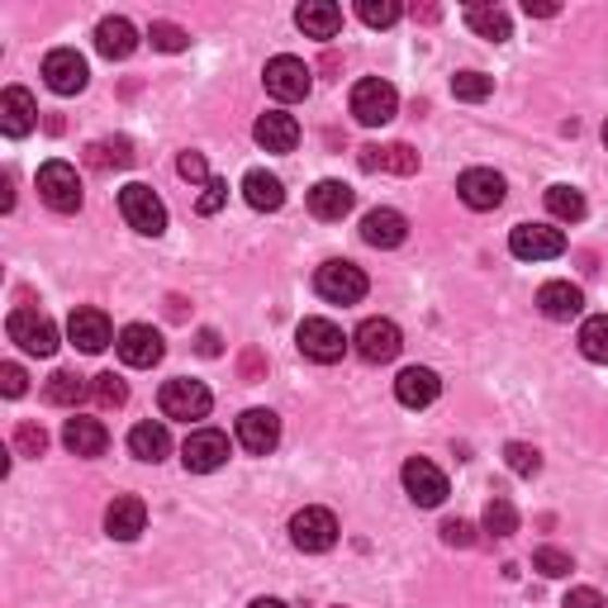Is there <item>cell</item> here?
I'll return each mask as SVG.
<instances>
[{
	"label": "cell",
	"instance_id": "cell-14",
	"mask_svg": "<svg viewBox=\"0 0 608 608\" xmlns=\"http://www.w3.org/2000/svg\"><path fill=\"white\" fill-rule=\"evenodd\" d=\"M114 347H120L124 367H138V371L158 367L162 352H166V347H162V333H158V328H148V323H128Z\"/></svg>",
	"mask_w": 608,
	"mask_h": 608
},
{
	"label": "cell",
	"instance_id": "cell-4",
	"mask_svg": "<svg viewBox=\"0 0 608 608\" xmlns=\"http://www.w3.org/2000/svg\"><path fill=\"white\" fill-rule=\"evenodd\" d=\"M158 405H162L166 419L196 423V419H204V413L214 409V395L204 390V381H186V376H176V381H166V385H162Z\"/></svg>",
	"mask_w": 608,
	"mask_h": 608
},
{
	"label": "cell",
	"instance_id": "cell-25",
	"mask_svg": "<svg viewBox=\"0 0 608 608\" xmlns=\"http://www.w3.org/2000/svg\"><path fill=\"white\" fill-rule=\"evenodd\" d=\"M62 443H67L72 457H100V451L110 447V433L100 419H86V413H76L67 419V429H62Z\"/></svg>",
	"mask_w": 608,
	"mask_h": 608
},
{
	"label": "cell",
	"instance_id": "cell-49",
	"mask_svg": "<svg viewBox=\"0 0 608 608\" xmlns=\"http://www.w3.org/2000/svg\"><path fill=\"white\" fill-rule=\"evenodd\" d=\"M561 608H604V594H599V590H590V585H580V590L566 594V604H561Z\"/></svg>",
	"mask_w": 608,
	"mask_h": 608
},
{
	"label": "cell",
	"instance_id": "cell-8",
	"mask_svg": "<svg viewBox=\"0 0 608 608\" xmlns=\"http://www.w3.org/2000/svg\"><path fill=\"white\" fill-rule=\"evenodd\" d=\"M509 252L519 262H551V257L566 252V233L551 224H519L509 233Z\"/></svg>",
	"mask_w": 608,
	"mask_h": 608
},
{
	"label": "cell",
	"instance_id": "cell-20",
	"mask_svg": "<svg viewBox=\"0 0 608 608\" xmlns=\"http://www.w3.org/2000/svg\"><path fill=\"white\" fill-rule=\"evenodd\" d=\"M357 162H361V172H395V176H413L419 172V152H413L409 144H367L357 152Z\"/></svg>",
	"mask_w": 608,
	"mask_h": 608
},
{
	"label": "cell",
	"instance_id": "cell-28",
	"mask_svg": "<svg viewBox=\"0 0 608 608\" xmlns=\"http://www.w3.org/2000/svg\"><path fill=\"white\" fill-rule=\"evenodd\" d=\"M361 238H367L371 248H399V243L409 238V224L399 210H371L361 219Z\"/></svg>",
	"mask_w": 608,
	"mask_h": 608
},
{
	"label": "cell",
	"instance_id": "cell-43",
	"mask_svg": "<svg viewBox=\"0 0 608 608\" xmlns=\"http://www.w3.org/2000/svg\"><path fill=\"white\" fill-rule=\"evenodd\" d=\"M90 395H96L106 409H120L124 399H128V385H124L120 376H114V371H106V376H96V381H90Z\"/></svg>",
	"mask_w": 608,
	"mask_h": 608
},
{
	"label": "cell",
	"instance_id": "cell-48",
	"mask_svg": "<svg viewBox=\"0 0 608 608\" xmlns=\"http://www.w3.org/2000/svg\"><path fill=\"white\" fill-rule=\"evenodd\" d=\"M24 381H29V376H24L15 361H5V367H0V390H5L10 399H20V395H24Z\"/></svg>",
	"mask_w": 608,
	"mask_h": 608
},
{
	"label": "cell",
	"instance_id": "cell-24",
	"mask_svg": "<svg viewBox=\"0 0 608 608\" xmlns=\"http://www.w3.org/2000/svg\"><path fill=\"white\" fill-rule=\"evenodd\" d=\"M34 124H38V106H34V96H29L24 86H10L5 96H0V128H5L10 138H24Z\"/></svg>",
	"mask_w": 608,
	"mask_h": 608
},
{
	"label": "cell",
	"instance_id": "cell-53",
	"mask_svg": "<svg viewBox=\"0 0 608 608\" xmlns=\"http://www.w3.org/2000/svg\"><path fill=\"white\" fill-rule=\"evenodd\" d=\"M248 608H290V604H281V599H252Z\"/></svg>",
	"mask_w": 608,
	"mask_h": 608
},
{
	"label": "cell",
	"instance_id": "cell-45",
	"mask_svg": "<svg viewBox=\"0 0 608 608\" xmlns=\"http://www.w3.org/2000/svg\"><path fill=\"white\" fill-rule=\"evenodd\" d=\"M224 200H228V186H224V181H204V196L196 200V210H200V214H219V210H224Z\"/></svg>",
	"mask_w": 608,
	"mask_h": 608
},
{
	"label": "cell",
	"instance_id": "cell-2",
	"mask_svg": "<svg viewBox=\"0 0 608 608\" xmlns=\"http://www.w3.org/2000/svg\"><path fill=\"white\" fill-rule=\"evenodd\" d=\"M38 196H44L48 210L76 214L82 210V176H76V166L72 162H44L38 166Z\"/></svg>",
	"mask_w": 608,
	"mask_h": 608
},
{
	"label": "cell",
	"instance_id": "cell-1",
	"mask_svg": "<svg viewBox=\"0 0 608 608\" xmlns=\"http://www.w3.org/2000/svg\"><path fill=\"white\" fill-rule=\"evenodd\" d=\"M120 214L128 219V228L144 233V238H158V233H166V204L158 200V190L144 186V181H134V186L120 190Z\"/></svg>",
	"mask_w": 608,
	"mask_h": 608
},
{
	"label": "cell",
	"instance_id": "cell-3",
	"mask_svg": "<svg viewBox=\"0 0 608 608\" xmlns=\"http://www.w3.org/2000/svg\"><path fill=\"white\" fill-rule=\"evenodd\" d=\"M314 290L323 295L328 305H357L361 295H367V271H361L357 262H323L314 271Z\"/></svg>",
	"mask_w": 608,
	"mask_h": 608
},
{
	"label": "cell",
	"instance_id": "cell-12",
	"mask_svg": "<svg viewBox=\"0 0 608 608\" xmlns=\"http://www.w3.org/2000/svg\"><path fill=\"white\" fill-rule=\"evenodd\" d=\"M181 461H186V471L210 475V471H219V466L228 461V437L219 429H196L186 437V447H181Z\"/></svg>",
	"mask_w": 608,
	"mask_h": 608
},
{
	"label": "cell",
	"instance_id": "cell-19",
	"mask_svg": "<svg viewBox=\"0 0 608 608\" xmlns=\"http://www.w3.org/2000/svg\"><path fill=\"white\" fill-rule=\"evenodd\" d=\"M148 528V504L138 495H114V504L106 509V533L114 542H134Z\"/></svg>",
	"mask_w": 608,
	"mask_h": 608
},
{
	"label": "cell",
	"instance_id": "cell-39",
	"mask_svg": "<svg viewBox=\"0 0 608 608\" xmlns=\"http://www.w3.org/2000/svg\"><path fill=\"white\" fill-rule=\"evenodd\" d=\"M533 571L547 575V580L571 575V571H575V566H571V551H561V547H537V551H533Z\"/></svg>",
	"mask_w": 608,
	"mask_h": 608
},
{
	"label": "cell",
	"instance_id": "cell-34",
	"mask_svg": "<svg viewBox=\"0 0 608 608\" xmlns=\"http://www.w3.org/2000/svg\"><path fill=\"white\" fill-rule=\"evenodd\" d=\"M547 210H551V219H561V224H580V219H585V196H580L575 186H551Z\"/></svg>",
	"mask_w": 608,
	"mask_h": 608
},
{
	"label": "cell",
	"instance_id": "cell-5",
	"mask_svg": "<svg viewBox=\"0 0 608 608\" xmlns=\"http://www.w3.org/2000/svg\"><path fill=\"white\" fill-rule=\"evenodd\" d=\"M5 328H10V343H20L29 357H53L58 352V323L48 314H38V309H15Z\"/></svg>",
	"mask_w": 608,
	"mask_h": 608
},
{
	"label": "cell",
	"instance_id": "cell-21",
	"mask_svg": "<svg viewBox=\"0 0 608 608\" xmlns=\"http://www.w3.org/2000/svg\"><path fill=\"white\" fill-rule=\"evenodd\" d=\"M437 395H443V381H437V371H429V367H409V371H399L395 399H399L405 409H429Z\"/></svg>",
	"mask_w": 608,
	"mask_h": 608
},
{
	"label": "cell",
	"instance_id": "cell-44",
	"mask_svg": "<svg viewBox=\"0 0 608 608\" xmlns=\"http://www.w3.org/2000/svg\"><path fill=\"white\" fill-rule=\"evenodd\" d=\"M15 451H20V457H44V451H48V433L38 429V423H20V429H15Z\"/></svg>",
	"mask_w": 608,
	"mask_h": 608
},
{
	"label": "cell",
	"instance_id": "cell-23",
	"mask_svg": "<svg viewBox=\"0 0 608 608\" xmlns=\"http://www.w3.org/2000/svg\"><path fill=\"white\" fill-rule=\"evenodd\" d=\"M352 186H343V181H319L314 190H309V214L323 219V224H338L343 214H352Z\"/></svg>",
	"mask_w": 608,
	"mask_h": 608
},
{
	"label": "cell",
	"instance_id": "cell-11",
	"mask_svg": "<svg viewBox=\"0 0 608 608\" xmlns=\"http://www.w3.org/2000/svg\"><path fill=\"white\" fill-rule=\"evenodd\" d=\"M399 481H405L409 499L419 504V509H437V504L447 499V475L437 471L433 461H423V457L405 461V471H399Z\"/></svg>",
	"mask_w": 608,
	"mask_h": 608
},
{
	"label": "cell",
	"instance_id": "cell-37",
	"mask_svg": "<svg viewBox=\"0 0 608 608\" xmlns=\"http://www.w3.org/2000/svg\"><path fill=\"white\" fill-rule=\"evenodd\" d=\"M580 352L590 361H608V314H594L580 323Z\"/></svg>",
	"mask_w": 608,
	"mask_h": 608
},
{
	"label": "cell",
	"instance_id": "cell-22",
	"mask_svg": "<svg viewBox=\"0 0 608 608\" xmlns=\"http://www.w3.org/2000/svg\"><path fill=\"white\" fill-rule=\"evenodd\" d=\"M252 138L266 152H295V144H300V124H295V114H286V110H266L262 120H257Z\"/></svg>",
	"mask_w": 608,
	"mask_h": 608
},
{
	"label": "cell",
	"instance_id": "cell-29",
	"mask_svg": "<svg viewBox=\"0 0 608 608\" xmlns=\"http://www.w3.org/2000/svg\"><path fill=\"white\" fill-rule=\"evenodd\" d=\"M295 24H300L309 38H333L343 29V10L333 5V0H305V5L295 10Z\"/></svg>",
	"mask_w": 608,
	"mask_h": 608
},
{
	"label": "cell",
	"instance_id": "cell-47",
	"mask_svg": "<svg viewBox=\"0 0 608 608\" xmlns=\"http://www.w3.org/2000/svg\"><path fill=\"white\" fill-rule=\"evenodd\" d=\"M176 172L186 176V181H210V166H204L200 152H181V158H176Z\"/></svg>",
	"mask_w": 608,
	"mask_h": 608
},
{
	"label": "cell",
	"instance_id": "cell-54",
	"mask_svg": "<svg viewBox=\"0 0 608 608\" xmlns=\"http://www.w3.org/2000/svg\"><path fill=\"white\" fill-rule=\"evenodd\" d=\"M604 148H608V120H604Z\"/></svg>",
	"mask_w": 608,
	"mask_h": 608
},
{
	"label": "cell",
	"instance_id": "cell-41",
	"mask_svg": "<svg viewBox=\"0 0 608 608\" xmlns=\"http://www.w3.org/2000/svg\"><path fill=\"white\" fill-rule=\"evenodd\" d=\"M489 90H495V82H489L485 72H457L451 76V96L457 100H485Z\"/></svg>",
	"mask_w": 608,
	"mask_h": 608
},
{
	"label": "cell",
	"instance_id": "cell-9",
	"mask_svg": "<svg viewBox=\"0 0 608 608\" xmlns=\"http://www.w3.org/2000/svg\"><path fill=\"white\" fill-rule=\"evenodd\" d=\"M290 542L300 551H309V556L328 551L333 542H338V519H333L328 509H319V504H314V509H300L290 519Z\"/></svg>",
	"mask_w": 608,
	"mask_h": 608
},
{
	"label": "cell",
	"instance_id": "cell-51",
	"mask_svg": "<svg viewBox=\"0 0 608 608\" xmlns=\"http://www.w3.org/2000/svg\"><path fill=\"white\" fill-rule=\"evenodd\" d=\"M243 376H262V357H257V352H248V357H243Z\"/></svg>",
	"mask_w": 608,
	"mask_h": 608
},
{
	"label": "cell",
	"instance_id": "cell-35",
	"mask_svg": "<svg viewBox=\"0 0 608 608\" xmlns=\"http://www.w3.org/2000/svg\"><path fill=\"white\" fill-rule=\"evenodd\" d=\"M485 533H489V537H499V542L519 533V509H513V504L504 499V495H495V499L485 504Z\"/></svg>",
	"mask_w": 608,
	"mask_h": 608
},
{
	"label": "cell",
	"instance_id": "cell-17",
	"mask_svg": "<svg viewBox=\"0 0 608 608\" xmlns=\"http://www.w3.org/2000/svg\"><path fill=\"white\" fill-rule=\"evenodd\" d=\"M457 196L471 204V210H499L504 204V176L489 172V166H471V172H461V181H457Z\"/></svg>",
	"mask_w": 608,
	"mask_h": 608
},
{
	"label": "cell",
	"instance_id": "cell-27",
	"mask_svg": "<svg viewBox=\"0 0 608 608\" xmlns=\"http://www.w3.org/2000/svg\"><path fill=\"white\" fill-rule=\"evenodd\" d=\"M96 48H100V58L120 62V58H128L138 48V29L124 15H110V20L96 24Z\"/></svg>",
	"mask_w": 608,
	"mask_h": 608
},
{
	"label": "cell",
	"instance_id": "cell-31",
	"mask_svg": "<svg viewBox=\"0 0 608 608\" xmlns=\"http://www.w3.org/2000/svg\"><path fill=\"white\" fill-rule=\"evenodd\" d=\"M466 24H471L481 38H489V44H504V38L513 34L509 15H504L499 5H481V0H475V5H466Z\"/></svg>",
	"mask_w": 608,
	"mask_h": 608
},
{
	"label": "cell",
	"instance_id": "cell-13",
	"mask_svg": "<svg viewBox=\"0 0 608 608\" xmlns=\"http://www.w3.org/2000/svg\"><path fill=\"white\" fill-rule=\"evenodd\" d=\"M44 82L58 90V96H76V90H86L90 72H86V58L76 53V48H53V53L44 58Z\"/></svg>",
	"mask_w": 608,
	"mask_h": 608
},
{
	"label": "cell",
	"instance_id": "cell-15",
	"mask_svg": "<svg viewBox=\"0 0 608 608\" xmlns=\"http://www.w3.org/2000/svg\"><path fill=\"white\" fill-rule=\"evenodd\" d=\"M352 347L367 361H395L399 347H405V338H399V328L390 319H367L361 328L352 333Z\"/></svg>",
	"mask_w": 608,
	"mask_h": 608
},
{
	"label": "cell",
	"instance_id": "cell-16",
	"mask_svg": "<svg viewBox=\"0 0 608 608\" xmlns=\"http://www.w3.org/2000/svg\"><path fill=\"white\" fill-rule=\"evenodd\" d=\"M238 443H243V451H252V457H266V451H276V443H281V419L271 409H248L238 419Z\"/></svg>",
	"mask_w": 608,
	"mask_h": 608
},
{
	"label": "cell",
	"instance_id": "cell-32",
	"mask_svg": "<svg viewBox=\"0 0 608 608\" xmlns=\"http://www.w3.org/2000/svg\"><path fill=\"white\" fill-rule=\"evenodd\" d=\"M128 451H134L138 461H162L166 451H172V433H166L162 423H138V429L128 433Z\"/></svg>",
	"mask_w": 608,
	"mask_h": 608
},
{
	"label": "cell",
	"instance_id": "cell-46",
	"mask_svg": "<svg viewBox=\"0 0 608 608\" xmlns=\"http://www.w3.org/2000/svg\"><path fill=\"white\" fill-rule=\"evenodd\" d=\"M443 542L447 547H475V528L466 519H447L443 523Z\"/></svg>",
	"mask_w": 608,
	"mask_h": 608
},
{
	"label": "cell",
	"instance_id": "cell-26",
	"mask_svg": "<svg viewBox=\"0 0 608 608\" xmlns=\"http://www.w3.org/2000/svg\"><path fill=\"white\" fill-rule=\"evenodd\" d=\"M537 305L547 319L571 323V319H580V309H585V295H580V286H571V281H547V286L537 290Z\"/></svg>",
	"mask_w": 608,
	"mask_h": 608
},
{
	"label": "cell",
	"instance_id": "cell-42",
	"mask_svg": "<svg viewBox=\"0 0 608 608\" xmlns=\"http://www.w3.org/2000/svg\"><path fill=\"white\" fill-rule=\"evenodd\" d=\"M504 461H509L513 475H537L542 471V451L528 447V443H509L504 447Z\"/></svg>",
	"mask_w": 608,
	"mask_h": 608
},
{
	"label": "cell",
	"instance_id": "cell-6",
	"mask_svg": "<svg viewBox=\"0 0 608 608\" xmlns=\"http://www.w3.org/2000/svg\"><path fill=\"white\" fill-rule=\"evenodd\" d=\"M395 110H399V96H395L390 82H381V76H367V82L352 86V114H357V124H367V128L390 124Z\"/></svg>",
	"mask_w": 608,
	"mask_h": 608
},
{
	"label": "cell",
	"instance_id": "cell-7",
	"mask_svg": "<svg viewBox=\"0 0 608 608\" xmlns=\"http://www.w3.org/2000/svg\"><path fill=\"white\" fill-rule=\"evenodd\" d=\"M295 343H300V352L309 361H319V367H333V361H343V352H347V338L333 319H305L300 328H295Z\"/></svg>",
	"mask_w": 608,
	"mask_h": 608
},
{
	"label": "cell",
	"instance_id": "cell-36",
	"mask_svg": "<svg viewBox=\"0 0 608 608\" xmlns=\"http://www.w3.org/2000/svg\"><path fill=\"white\" fill-rule=\"evenodd\" d=\"M86 162L90 166H128L134 162V144L128 138H100V144L86 148Z\"/></svg>",
	"mask_w": 608,
	"mask_h": 608
},
{
	"label": "cell",
	"instance_id": "cell-33",
	"mask_svg": "<svg viewBox=\"0 0 608 608\" xmlns=\"http://www.w3.org/2000/svg\"><path fill=\"white\" fill-rule=\"evenodd\" d=\"M86 376H76V371H53L48 376V385H44V399L48 405H58V409H72V405H82L86 399Z\"/></svg>",
	"mask_w": 608,
	"mask_h": 608
},
{
	"label": "cell",
	"instance_id": "cell-52",
	"mask_svg": "<svg viewBox=\"0 0 608 608\" xmlns=\"http://www.w3.org/2000/svg\"><path fill=\"white\" fill-rule=\"evenodd\" d=\"M523 10H528V15H537V20H551L556 15V5H537V0H528Z\"/></svg>",
	"mask_w": 608,
	"mask_h": 608
},
{
	"label": "cell",
	"instance_id": "cell-40",
	"mask_svg": "<svg viewBox=\"0 0 608 608\" xmlns=\"http://www.w3.org/2000/svg\"><path fill=\"white\" fill-rule=\"evenodd\" d=\"M357 15H361V24H371V29H390L405 10H399L395 0H357Z\"/></svg>",
	"mask_w": 608,
	"mask_h": 608
},
{
	"label": "cell",
	"instance_id": "cell-30",
	"mask_svg": "<svg viewBox=\"0 0 608 608\" xmlns=\"http://www.w3.org/2000/svg\"><path fill=\"white\" fill-rule=\"evenodd\" d=\"M243 200L252 204V210H281L286 204V186H281V176H271V172H248L243 176Z\"/></svg>",
	"mask_w": 608,
	"mask_h": 608
},
{
	"label": "cell",
	"instance_id": "cell-50",
	"mask_svg": "<svg viewBox=\"0 0 608 608\" xmlns=\"http://www.w3.org/2000/svg\"><path fill=\"white\" fill-rule=\"evenodd\" d=\"M196 347H200V357H219V333H214V328H200Z\"/></svg>",
	"mask_w": 608,
	"mask_h": 608
},
{
	"label": "cell",
	"instance_id": "cell-10",
	"mask_svg": "<svg viewBox=\"0 0 608 608\" xmlns=\"http://www.w3.org/2000/svg\"><path fill=\"white\" fill-rule=\"evenodd\" d=\"M262 82H266V90H271L276 100H305V96H309V86H314V72H309L300 58L281 53V58H271V62H266Z\"/></svg>",
	"mask_w": 608,
	"mask_h": 608
},
{
	"label": "cell",
	"instance_id": "cell-18",
	"mask_svg": "<svg viewBox=\"0 0 608 608\" xmlns=\"http://www.w3.org/2000/svg\"><path fill=\"white\" fill-rule=\"evenodd\" d=\"M67 338L82 347V352H106V347L114 343V328H110V319L100 314V309H72V319H67Z\"/></svg>",
	"mask_w": 608,
	"mask_h": 608
},
{
	"label": "cell",
	"instance_id": "cell-38",
	"mask_svg": "<svg viewBox=\"0 0 608 608\" xmlns=\"http://www.w3.org/2000/svg\"><path fill=\"white\" fill-rule=\"evenodd\" d=\"M148 38H152V48H158V53H186V48H190V34L181 29V24H172V20H152Z\"/></svg>",
	"mask_w": 608,
	"mask_h": 608
}]
</instances>
